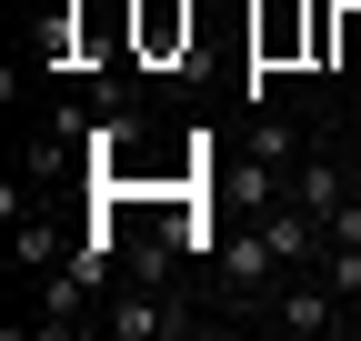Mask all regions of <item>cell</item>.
<instances>
[{"label": "cell", "instance_id": "6da1fadb", "mask_svg": "<svg viewBox=\"0 0 361 341\" xmlns=\"http://www.w3.org/2000/svg\"><path fill=\"white\" fill-rule=\"evenodd\" d=\"M130 61H151V70L191 61V0H130Z\"/></svg>", "mask_w": 361, "mask_h": 341}, {"label": "cell", "instance_id": "7a4b0ae2", "mask_svg": "<svg viewBox=\"0 0 361 341\" xmlns=\"http://www.w3.org/2000/svg\"><path fill=\"white\" fill-rule=\"evenodd\" d=\"M291 61H311V0H271L251 20V70H291Z\"/></svg>", "mask_w": 361, "mask_h": 341}, {"label": "cell", "instance_id": "3957f363", "mask_svg": "<svg viewBox=\"0 0 361 341\" xmlns=\"http://www.w3.org/2000/svg\"><path fill=\"white\" fill-rule=\"evenodd\" d=\"M171 331H191V311H171L161 281H130L111 302V341H171Z\"/></svg>", "mask_w": 361, "mask_h": 341}, {"label": "cell", "instance_id": "277c9868", "mask_svg": "<svg viewBox=\"0 0 361 341\" xmlns=\"http://www.w3.org/2000/svg\"><path fill=\"white\" fill-rule=\"evenodd\" d=\"M271 321L311 341V331H331V321H341V291H331L322 271H311V281H281V302H271Z\"/></svg>", "mask_w": 361, "mask_h": 341}, {"label": "cell", "instance_id": "5b68a950", "mask_svg": "<svg viewBox=\"0 0 361 341\" xmlns=\"http://www.w3.org/2000/svg\"><path fill=\"white\" fill-rule=\"evenodd\" d=\"M271 271H281V251H271V231H231V241H221V281H231V291H261Z\"/></svg>", "mask_w": 361, "mask_h": 341}, {"label": "cell", "instance_id": "8992f818", "mask_svg": "<svg viewBox=\"0 0 361 341\" xmlns=\"http://www.w3.org/2000/svg\"><path fill=\"white\" fill-rule=\"evenodd\" d=\"M291 191H301V211H322V221H331L341 201H351V181H341L331 161H301V170H291Z\"/></svg>", "mask_w": 361, "mask_h": 341}, {"label": "cell", "instance_id": "52a82bcc", "mask_svg": "<svg viewBox=\"0 0 361 341\" xmlns=\"http://www.w3.org/2000/svg\"><path fill=\"white\" fill-rule=\"evenodd\" d=\"M331 30H341V0H311V70H331Z\"/></svg>", "mask_w": 361, "mask_h": 341}, {"label": "cell", "instance_id": "ba28073f", "mask_svg": "<svg viewBox=\"0 0 361 341\" xmlns=\"http://www.w3.org/2000/svg\"><path fill=\"white\" fill-rule=\"evenodd\" d=\"M251 151H261V170H291L301 141H291V120H261V141H251Z\"/></svg>", "mask_w": 361, "mask_h": 341}]
</instances>
